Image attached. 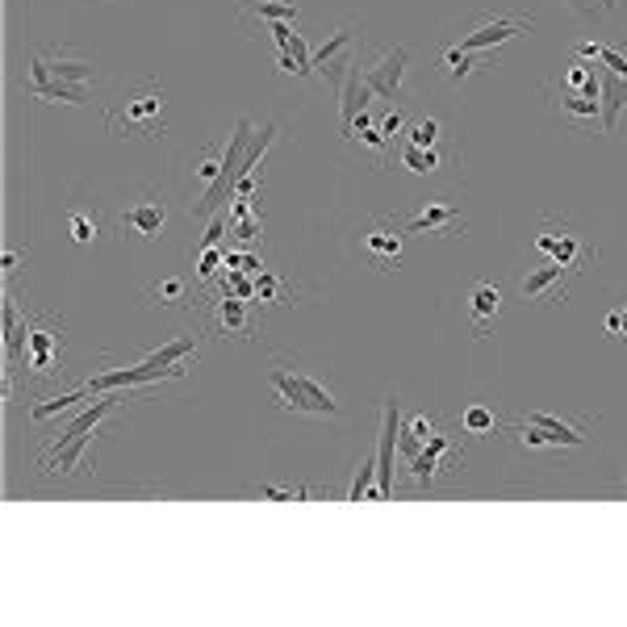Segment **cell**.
Here are the masks:
<instances>
[{"instance_id":"obj_23","label":"cell","mask_w":627,"mask_h":627,"mask_svg":"<svg viewBox=\"0 0 627 627\" xmlns=\"http://www.w3.org/2000/svg\"><path fill=\"white\" fill-rule=\"evenodd\" d=\"M42 59L51 63V72H55L63 84H76V88H84V84L92 80V63H88L84 55H76L72 46H51V51H46Z\"/></svg>"},{"instance_id":"obj_13","label":"cell","mask_w":627,"mask_h":627,"mask_svg":"<svg viewBox=\"0 0 627 627\" xmlns=\"http://www.w3.org/2000/svg\"><path fill=\"white\" fill-rule=\"evenodd\" d=\"M398 398H385L381 406V435H377V498H393V452H398Z\"/></svg>"},{"instance_id":"obj_30","label":"cell","mask_w":627,"mask_h":627,"mask_svg":"<svg viewBox=\"0 0 627 627\" xmlns=\"http://www.w3.org/2000/svg\"><path fill=\"white\" fill-rule=\"evenodd\" d=\"M435 431H439V427H435V418H427V414H414L410 423H406V431H402V439H398V444L406 448V456H418V452H423V444H427V439H431Z\"/></svg>"},{"instance_id":"obj_27","label":"cell","mask_w":627,"mask_h":627,"mask_svg":"<svg viewBox=\"0 0 627 627\" xmlns=\"http://www.w3.org/2000/svg\"><path fill=\"white\" fill-rule=\"evenodd\" d=\"M193 352H197V339L193 335H180V339H172L164 347H155V352L143 356V360L155 364V368H176V364H184V356H193Z\"/></svg>"},{"instance_id":"obj_6","label":"cell","mask_w":627,"mask_h":627,"mask_svg":"<svg viewBox=\"0 0 627 627\" xmlns=\"http://www.w3.org/2000/svg\"><path fill=\"white\" fill-rule=\"evenodd\" d=\"M360 255L377 272H398L406 260V226L398 218H373L360 239Z\"/></svg>"},{"instance_id":"obj_10","label":"cell","mask_w":627,"mask_h":627,"mask_svg":"<svg viewBox=\"0 0 627 627\" xmlns=\"http://www.w3.org/2000/svg\"><path fill=\"white\" fill-rule=\"evenodd\" d=\"M356 34H360L356 26H339V30L314 51V72L327 80V84H335V88H339L343 76L356 67Z\"/></svg>"},{"instance_id":"obj_5","label":"cell","mask_w":627,"mask_h":627,"mask_svg":"<svg viewBox=\"0 0 627 627\" xmlns=\"http://www.w3.org/2000/svg\"><path fill=\"white\" fill-rule=\"evenodd\" d=\"M26 373L34 381H51L63 368V327L55 318H30V339H26Z\"/></svg>"},{"instance_id":"obj_28","label":"cell","mask_w":627,"mask_h":627,"mask_svg":"<svg viewBox=\"0 0 627 627\" xmlns=\"http://www.w3.org/2000/svg\"><path fill=\"white\" fill-rule=\"evenodd\" d=\"M406 143L427 147V151H439V143H444V122H439V118H414V122L406 126Z\"/></svg>"},{"instance_id":"obj_32","label":"cell","mask_w":627,"mask_h":627,"mask_svg":"<svg viewBox=\"0 0 627 627\" xmlns=\"http://www.w3.org/2000/svg\"><path fill=\"white\" fill-rule=\"evenodd\" d=\"M67 235H72L80 247H88L92 239L101 235L97 214H92V209H67Z\"/></svg>"},{"instance_id":"obj_8","label":"cell","mask_w":627,"mask_h":627,"mask_svg":"<svg viewBox=\"0 0 627 627\" xmlns=\"http://www.w3.org/2000/svg\"><path fill=\"white\" fill-rule=\"evenodd\" d=\"M548 113L569 130H590L602 126V92H569L548 84Z\"/></svg>"},{"instance_id":"obj_40","label":"cell","mask_w":627,"mask_h":627,"mask_svg":"<svg viewBox=\"0 0 627 627\" xmlns=\"http://www.w3.org/2000/svg\"><path fill=\"white\" fill-rule=\"evenodd\" d=\"M285 5H297V0H285Z\"/></svg>"},{"instance_id":"obj_34","label":"cell","mask_w":627,"mask_h":627,"mask_svg":"<svg viewBox=\"0 0 627 627\" xmlns=\"http://www.w3.org/2000/svg\"><path fill=\"white\" fill-rule=\"evenodd\" d=\"M255 301H268V306H289L293 293L276 272H260L255 276Z\"/></svg>"},{"instance_id":"obj_35","label":"cell","mask_w":627,"mask_h":627,"mask_svg":"<svg viewBox=\"0 0 627 627\" xmlns=\"http://www.w3.org/2000/svg\"><path fill=\"white\" fill-rule=\"evenodd\" d=\"M189 172H193V180H201V184H205V189H209V184H214V180L222 176V155H214V151H209V147H205V155L197 159V164H193Z\"/></svg>"},{"instance_id":"obj_11","label":"cell","mask_w":627,"mask_h":627,"mask_svg":"<svg viewBox=\"0 0 627 627\" xmlns=\"http://www.w3.org/2000/svg\"><path fill=\"white\" fill-rule=\"evenodd\" d=\"M577 268L561 264V260H544L540 268H531L523 281H519V293L527 301H540V306H556V301H565L569 297V276Z\"/></svg>"},{"instance_id":"obj_33","label":"cell","mask_w":627,"mask_h":627,"mask_svg":"<svg viewBox=\"0 0 627 627\" xmlns=\"http://www.w3.org/2000/svg\"><path fill=\"white\" fill-rule=\"evenodd\" d=\"M377 456H360V464H356V477H352V485H347V502H360L364 494H373L377 498Z\"/></svg>"},{"instance_id":"obj_12","label":"cell","mask_w":627,"mask_h":627,"mask_svg":"<svg viewBox=\"0 0 627 627\" xmlns=\"http://www.w3.org/2000/svg\"><path fill=\"white\" fill-rule=\"evenodd\" d=\"M531 26H536V17H481L473 30H464L456 38V46H464V51H490V46H502L510 38L527 34Z\"/></svg>"},{"instance_id":"obj_20","label":"cell","mask_w":627,"mask_h":627,"mask_svg":"<svg viewBox=\"0 0 627 627\" xmlns=\"http://www.w3.org/2000/svg\"><path fill=\"white\" fill-rule=\"evenodd\" d=\"M523 418H527V423H536V427H544V431H548L552 448H582L586 439H590V427H594V418H582V423H569V418H561V414H544V410H527Z\"/></svg>"},{"instance_id":"obj_17","label":"cell","mask_w":627,"mask_h":627,"mask_svg":"<svg viewBox=\"0 0 627 627\" xmlns=\"http://www.w3.org/2000/svg\"><path fill=\"white\" fill-rule=\"evenodd\" d=\"M531 247H536L540 255H548V260H561V264H569V268H582L586 260H590V247H582V243H577L573 235H569V226L561 222V230H556V222L548 218L544 222V230H540V235H536V243H531Z\"/></svg>"},{"instance_id":"obj_26","label":"cell","mask_w":627,"mask_h":627,"mask_svg":"<svg viewBox=\"0 0 627 627\" xmlns=\"http://www.w3.org/2000/svg\"><path fill=\"white\" fill-rule=\"evenodd\" d=\"M147 293H151L155 306L176 310V306H184V301H189V281H184V276H159V281H155Z\"/></svg>"},{"instance_id":"obj_22","label":"cell","mask_w":627,"mask_h":627,"mask_svg":"<svg viewBox=\"0 0 627 627\" xmlns=\"http://www.w3.org/2000/svg\"><path fill=\"white\" fill-rule=\"evenodd\" d=\"M502 310V289L494 281H477L469 293V318H473V335L485 339V331L494 327V318Z\"/></svg>"},{"instance_id":"obj_29","label":"cell","mask_w":627,"mask_h":627,"mask_svg":"<svg viewBox=\"0 0 627 627\" xmlns=\"http://www.w3.org/2000/svg\"><path fill=\"white\" fill-rule=\"evenodd\" d=\"M402 164H406L414 176H431V172L444 168V151H427V147L402 143Z\"/></svg>"},{"instance_id":"obj_7","label":"cell","mask_w":627,"mask_h":627,"mask_svg":"<svg viewBox=\"0 0 627 627\" xmlns=\"http://www.w3.org/2000/svg\"><path fill=\"white\" fill-rule=\"evenodd\" d=\"M406 72H410V51L406 46H385L373 63H364V80L373 84L381 101H406Z\"/></svg>"},{"instance_id":"obj_36","label":"cell","mask_w":627,"mask_h":627,"mask_svg":"<svg viewBox=\"0 0 627 627\" xmlns=\"http://www.w3.org/2000/svg\"><path fill=\"white\" fill-rule=\"evenodd\" d=\"M377 126H381V134L389 138V143H398V134H402V109H389L385 122H377Z\"/></svg>"},{"instance_id":"obj_3","label":"cell","mask_w":627,"mask_h":627,"mask_svg":"<svg viewBox=\"0 0 627 627\" xmlns=\"http://www.w3.org/2000/svg\"><path fill=\"white\" fill-rule=\"evenodd\" d=\"M251 138H255V134H251V122L239 118V122H235V134H230V143H226V151H222V176L201 193V201L193 205V218H214V214H222V205L235 197L239 180H243V172H247V147H251Z\"/></svg>"},{"instance_id":"obj_31","label":"cell","mask_w":627,"mask_h":627,"mask_svg":"<svg viewBox=\"0 0 627 627\" xmlns=\"http://www.w3.org/2000/svg\"><path fill=\"white\" fill-rule=\"evenodd\" d=\"M84 398H92L88 385H84V389H72V393H59V398H42V402L30 410V418H34V423H46V418H55V414H63V410H72V406L84 402Z\"/></svg>"},{"instance_id":"obj_18","label":"cell","mask_w":627,"mask_h":627,"mask_svg":"<svg viewBox=\"0 0 627 627\" xmlns=\"http://www.w3.org/2000/svg\"><path fill=\"white\" fill-rule=\"evenodd\" d=\"M30 92H34L38 101H67V105H80V109L92 105V101H88V92L76 88V84H63V80L51 72V63H46L42 55H38L34 67H30Z\"/></svg>"},{"instance_id":"obj_37","label":"cell","mask_w":627,"mask_h":627,"mask_svg":"<svg viewBox=\"0 0 627 627\" xmlns=\"http://www.w3.org/2000/svg\"><path fill=\"white\" fill-rule=\"evenodd\" d=\"M230 230H235V235H239L243 243H255V239H260V218H247V222L230 226Z\"/></svg>"},{"instance_id":"obj_1","label":"cell","mask_w":627,"mask_h":627,"mask_svg":"<svg viewBox=\"0 0 627 627\" xmlns=\"http://www.w3.org/2000/svg\"><path fill=\"white\" fill-rule=\"evenodd\" d=\"M268 385L276 393V406L293 410V414H314V418H339V402L335 393L322 385L318 377H310L306 368H297L289 360H272L268 368Z\"/></svg>"},{"instance_id":"obj_4","label":"cell","mask_w":627,"mask_h":627,"mask_svg":"<svg viewBox=\"0 0 627 627\" xmlns=\"http://www.w3.org/2000/svg\"><path fill=\"white\" fill-rule=\"evenodd\" d=\"M460 464H464L460 444H456L448 431H435L427 444H423V452L410 456V481L418 485V490H435L444 477L460 473Z\"/></svg>"},{"instance_id":"obj_15","label":"cell","mask_w":627,"mask_h":627,"mask_svg":"<svg viewBox=\"0 0 627 627\" xmlns=\"http://www.w3.org/2000/svg\"><path fill=\"white\" fill-rule=\"evenodd\" d=\"M410 235H439V239H464L469 222L460 218V209L452 201H427L418 214L406 222Z\"/></svg>"},{"instance_id":"obj_16","label":"cell","mask_w":627,"mask_h":627,"mask_svg":"<svg viewBox=\"0 0 627 627\" xmlns=\"http://www.w3.org/2000/svg\"><path fill=\"white\" fill-rule=\"evenodd\" d=\"M373 84L364 80V63H356L352 72L343 76V84H339V134H347L352 130V122L360 118L364 109H373Z\"/></svg>"},{"instance_id":"obj_2","label":"cell","mask_w":627,"mask_h":627,"mask_svg":"<svg viewBox=\"0 0 627 627\" xmlns=\"http://www.w3.org/2000/svg\"><path fill=\"white\" fill-rule=\"evenodd\" d=\"M159 113H164V88H159L155 80H143L126 97L122 109H109L105 113V122H109V134H118V138L143 134V138H159V143H164L168 126L159 122Z\"/></svg>"},{"instance_id":"obj_19","label":"cell","mask_w":627,"mask_h":627,"mask_svg":"<svg viewBox=\"0 0 627 627\" xmlns=\"http://www.w3.org/2000/svg\"><path fill=\"white\" fill-rule=\"evenodd\" d=\"M498 67V59H485L481 51H464V46H448L444 55H439V63H435V72L444 76L448 84H464V80H473V76H481V72H494Z\"/></svg>"},{"instance_id":"obj_39","label":"cell","mask_w":627,"mask_h":627,"mask_svg":"<svg viewBox=\"0 0 627 627\" xmlns=\"http://www.w3.org/2000/svg\"><path fill=\"white\" fill-rule=\"evenodd\" d=\"M17 264H21V255L17 251H5V272H17Z\"/></svg>"},{"instance_id":"obj_38","label":"cell","mask_w":627,"mask_h":627,"mask_svg":"<svg viewBox=\"0 0 627 627\" xmlns=\"http://www.w3.org/2000/svg\"><path fill=\"white\" fill-rule=\"evenodd\" d=\"M607 335H623V314H611L607 318Z\"/></svg>"},{"instance_id":"obj_25","label":"cell","mask_w":627,"mask_h":627,"mask_svg":"<svg viewBox=\"0 0 627 627\" xmlns=\"http://www.w3.org/2000/svg\"><path fill=\"white\" fill-rule=\"evenodd\" d=\"M239 21L251 26V21H293L297 26V5H285V0H239Z\"/></svg>"},{"instance_id":"obj_41","label":"cell","mask_w":627,"mask_h":627,"mask_svg":"<svg viewBox=\"0 0 627 627\" xmlns=\"http://www.w3.org/2000/svg\"><path fill=\"white\" fill-rule=\"evenodd\" d=\"M623 490H627V481H623Z\"/></svg>"},{"instance_id":"obj_9","label":"cell","mask_w":627,"mask_h":627,"mask_svg":"<svg viewBox=\"0 0 627 627\" xmlns=\"http://www.w3.org/2000/svg\"><path fill=\"white\" fill-rule=\"evenodd\" d=\"M180 377H184V364H176V368H155V364H147V360H138V364H126V368H109V373H97V377L88 381V393L97 398V393H118V389L180 381Z\"/></svg>"},{"instance_id":"obj_21","label":"cell","mask_w":627,"mask_h":627,"mask_svg":"<svg viewBox=\"0 0 627 627\" xmlns=\"http://www.w3.org/2000/svg\"><path fill=\"white\" fill-rule=\"evenodd\" d=\"M214 327H218V335H230V339H251L255 318H251L247 297L222 293V297H218V310H214Z\"/></svg>"},{"instance_id":"obj_14","label":"cell","mask_w":627,"mask_h":627,"mask_svg":"<svg viewBox=\"0 0 627 627\" xmlns=\"http://www.w3.org/2000/svg\"><path fill=\"white\" fill-rule=\"evenodd\" d=\"M118 222L130 230V235H138V239H159V230L168 226V197L164 193H147V197H138V201H130L122 214H118Z\"/></svg>"},{"instance_id":"obj_24","label":"cell","mask_w":627,"mask_h":627,"mask_svg":"<svg viewBox=\"0 0 627 627\" xmlns=\"http://www.w3.org/2000/svg\"><path fill=\"white\" fill-rule=\"evenodd\" d=\"M456 423H460L464 435H473V439H485V435H494V431L510 427V423H502V418H498L490 406H485V402H469V406L460 410Z\"/></svg>"}]
</instances>
